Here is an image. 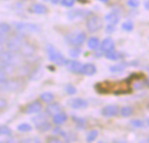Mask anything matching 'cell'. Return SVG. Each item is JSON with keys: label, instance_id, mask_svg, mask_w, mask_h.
I'll return each instance as SVG.
<instances>
[{"label": "cell", "instance_id": "ffe728a7", "mask_svg": "<svg viewBox=\"0 0 149 143\" xmlns=\"http://www.w3.org/2000/svg\"><path fill=\"white\" fill-rule=\"evenodd\" d=\"M47 120V113H39V114H36L35 116H33L32 118V121L33 123L34 124L35 126L40 125L41 123L45 122Z\"/></svg>", "mask_w": 149, "mask_h": 143}, {"label": "cell", "instance_id": "30bf717a", "mask_svg": "<svg viewBox=\"0 0 149 143\" xmlns=\"http://www.w3.org/2000/svg\"><path fill=\"white\" fill-rule=\"evenodd\" d=\"M42 109V104L39 100H34L28 104L25 108V113L27 114L39 113Z\"/></svg>", "mask_w": 149, "mask_h": 143}, {"label": "cell", "instance_id": "74e56055", "mask_svg": "<svg viewBox=\"0 0 149 143\" xmlns=\"http://www.w3.org/2000/svg\"><path fill=\"white\" fill-rule=\"evenodd\" d=\"M12 133H13V131H12V129H11L10 127H8V126H1V134L9 136V135L12 134Z\"/></svg>", "mask_w": 149, "mask_h": 143}, {"label": "cell", "instance_id": "cb8c5ba5", "mask_svg": "<svg viewBox=\"0 0 149 143\" xmlns=\"http://www.w3.org/2000/svg\"><path fill=\"white\" fill-rule=\"evenodd\" d=\"M40 99L41 101L45 102V103H50L54 100V96L52 93H49V92H46V93H42L40 95Z\"/></svg>", "mask_w": 149, "mask_h": 143}, {"label": "cell", "instance_id": "3957f363", "mask_svg": "<svg viewBox=\"0 0 149 143\" xmlns=\"http://www.w3.org/2000/svg\"><path fill=\"white\" fill-rule=\"evenodd\" d=\"M25 44L24 41V33L19 32L13 36H12L10 38L7 39L6 41V48L7 50L11 51V52H17L19 51H20L21 47L23 46V45Z\"/></svg>", "mask_w": 149, "mask_h": 143}, {"label": "cell", "instance_id": "f5cc1de1", "mask_svg": "<svg viewBox=\"0 0 149 143\" xmlns=\"http://www.w3.org/2000/svg\"><path fill=\"white\" fill-rule=\"evenodd\" d=\"M24 1H25V0H24Z\"/></svg>", "mask_w": 149, "mask_h": 143}, {"label": "cell", "instance_id": "816d5d0a", "mask_svg": "<svg viewBox=\"0 0 149 143\" xmlns=\"http://www.w3.org/2000/svg\"><path fill=\"white\" fill-rule=\"evenodd\" d=\"M148 141H149V137H148Z\"/></svg>", "mask_w": 149, "mask_h": 143}, {"label": "cell", "instance_id": "b9f144b4", "mask_svg": "<svg viewBox=\"0 0 149 143\" xmlns=\"http://www.w3.org/2000/svg\"><path fill=\"white\" fill-rule=\"evenodd\" d=\"M6 80V74L4 73V72L0 69V83H2L3 81H5Z\"/></svg>", "mask_w": 149, "mask_h": 143}, {"label": "cell", "instance_id": "d6986e66", "mask_svg": "<svg viewBox=\"0 0 149 143\" xmlns=\"http://www.w3.org/2000/svg\"><path fill=\"white\" fill-rule=\"evenodd\" d=\"M68 120V115L65 113H58L53 116V122L55 125H61Z\"/></svg>", "mask_w": 149, "mask_h": 143}, {"label": "cell", "instance_id": "8d00e7d4", "mask_svg": "<svg viewBox=\"0 0 149 143\" xmlns=\"http://www.w3.org/2000/svg\"><path fill=\"white\" fill-rule=\"evenodd\" d=\"M76 0H61V4L65 7H72L74 5Z\"/></svg>", "mask_w": 149, "mask_h": 143}, {"label": "cell", "instance_id": "6da1fadb", "mask_svg": "<svg viewBox=\"0 0 149 143\" xmlns=\"http://www.w3.org/2000/svg\"><path fill=\"white\" fill-rule=\"evenodd\" d=\"M96 89L102 94H126L132 92L131 78L125 79L121 82H102L96 85Z\"/></svg>", "mask_w": 149, "mask_h": 143}, {"label": "cell", "instance_id": "277c9868", "mask_svg": "<svg viewBox=\"0 0 149 143\" xmlns=\"http://www.w3.org/2000/svg\"><path fill=\"white\" fill-rule=\"evenodd\" d=\"M65 39L68 43L74 46H79L85 42L86 33L83 31H76L66 35Z\"/></svg>", "mask_w": 149, "mask_h": 143}, {"label": "cell", "instance_id": "f907efd6", "mask_svg": "<svg viewBox=\"0 0 149 143\" xmlns=\"http://www.w3.org/2000/svg\"><path fill=\"white\" fill-rule=\"evenodd\" d=\"M4 1H7V0H4Z\"/></svg>", "mask_w": 149, "mask_h": 143}, {"label": "cell", "instance_id": "9c48e42d", "mask_svg": "<svg viewBox=\"0 0 149 143\" xmlns=\"http://www.w3.org/2000/svg\"><path fill=\"white\" fill-rule=\"evenodd\" d=\"M19 82H17L16 80H6L2 83H0V90L5 91V92L15 91L19 88Z\"/></svg>", "mask_w": 149, "mask_h": 143}, {"label": "cell", "instance_id": "c3c4849f", "mask_svg": "<svg viewBox=\"0 0 149 143\" xmlns=\"http://www.w3.org/2000/svg\"><path fill=\"white\" fill-rule=\"evenodd\" d=\"M146 124L149 126V118H148V119H146Z\"/></svg>", "mask_w": 149, "mask_h": 143}, {"label": "cell", "instance_id": "4dcf8cb0", "mask_svg": "<svg viewBox=\"0 0 149 143\" xmlns=\"http://www.w3.org/2000/svg\"><path fill=\"white\" fill-rule=\"evenodd\" d=\"M97 135H98V132H97V130L93 129V130L90 131V132H89V133H88V135H87V138H86L87 142H92V141H94V140L97 139Z\"/></svg>", "mask_w": 149, "mask_h": 143}, {"label": "cell", "instance_id": "e575fe53", "mask_svg": "<svg viewBox=\"0 0 149 143\" xmlns=\"http://www.w3.org/2000/svg\"><path fill=\"white\" fill-rule=\"evenodd\" d=\"M65 91H66L67 94H69V95H74V94H76L77 92V88L74 87V86L70 85V84H68V85L65 87Z\"/></svg>", "mask_w": 149, "mask_h": 143}, {"label": "cell", "instance_id": "44dd1931", "mask_svg": "<svg viewBox=\"0 0 149 143\" xmlns=\"http://www.w3.org/2000/svg\"><path fill=\"white\" fill-rule=\"evenodd\" d=\"M126 67H127V63L121 62L119 64L111 65L109 69H110V71L111 72V73H120V72H123Z\"/></svg>", "mask_w": 149, "mask_h": 143}, {"label": "cell", "instance_id": "ee69618b", "mask_svg": "<svg viewBox=\"0 0 149 143\" xmlns=\"http://www.w3.org/2000/svg\"><path fill=\"white\" fill-rule=\"evenodd\" d=\"M6 36H0V45L2 44H4L6 41Z\"/></svg>", "mask_w": 149, "mask_h": 143}, {"label": "cell", "instance_id": "8992f818", "mask_svg": "<svg viewBox=\"0 0 149 143\" xmlns=\"http://www.w3.org/2000/svg\"><path fill=\"white\" fill-rule=\"evenodd\" d=\"M103 27V20L97 17L91 15L86 20V28L91 33H94L101 30Z\"/></svg>", "mask_w": 149, "mask_h": 143}, {"label": "cell", "instance_id": "60d3db41", "mask_svg": "<svg viewBox=\"0 0 149 143\" xmlns=\"http://www.w3.org/2000/svg\"><path fill=\"white\" fill-rule=\"evenodd\" d=\"M47 141H48V142H54V143H60L61 140L57 136H50V137L47 138Z\"/></svg>", "mask_w": 149, "mask_h": 143}, {"label": "cell", "instance_id": "d4e9b609", "mask_svg": "<svg viewBox=\"0 0 149 143\" xmlns=\"http://www.w3.org/2000/svg\"><path fill=\"white\" fill-rule=\"evenodd\" d=\"M120 115L122 117H125V118H127V117H130L132 113H133V108L132 107H129V106H126V107H123L120 111Z\"/></svg>", "mask_w": 149, "mask_h": 143}, {"label": "cell", "instance_id": "f1b7e54d", "mask_svg": "<svg viewBox=\"0 0 149 143\" xmlns=\"http://www.w3.org/2000/svg\"><path fill=\"white\" fill-rule=\"evenodd\" d=\"M40 132H41V133H45V132H47V131H49L50 129H51V127H52V125H51V123L50 122H48L47 120V121H45V122H43V123H41L40 125H39V126H35Z\"/></svg>", "mask_w": 149, "mask_h": 143}, {"label": "cell", "instance_id": "52a82bcc", "mask_svg": "<svg viewBox=\"0 0 149 143\" xmlns=\"http://www.w3.org/2000/svg\"><path fill=\"white\" fill-rule=\"evenodd\" d=\"M91 14V12L84 9H73L68 12V18L70 20H74L77 19H82Z\"/></svg>", "mask_w": 149, "mask_h": 143}, {"label": "cell", "instance_id": "e0dca14e", "mask_svg": "<svg viewBox=\"0 0 149 143\" xmlns=\"http://www.w3.org/2000/svg\"><path fill=\"white\" fill-rule=\"evenodd\" d=\"M104 19L108 22V24H111V25H117L120 20V17H119V13L117 11H112L111 12H109L107 15H105Z\"/></svg>", "mask_w": 149, "mask_h": 143}, {"label": "cell", "instance_id": "2e32d148", "mask_svg": "<svg viewBox=\"0 0 149 143\" xmlns=\"http://www.w3.org/2000/svg\"><path fill=\"white\" fill-rule=\"evenodd\" d=\"M29 12L33 13V14H45L47 12V8L46 6H44L43 4H33L30 6V8L28 9Z\"/></svg>", "mask_w": 149, "mask_h": 143}, {"label": "cell", "instance_id": "681fc988", "mask_svg": "<svg viewBox=\"0 0 149 143\" xmlns=\"http://www.w3.org/2000/svg\"><path fill=\"white\" fill-rule=\"evenodd\" d=\"M0 134H1V126H0Z\"/></svg>", "mask_w": 149, "mask_h": 143}, {"label": "cell", "instance_id": "5bb4252c", "mask_svg": "<svg viewBox=\"0 0 149 143\" xmlns=\"http://www.w3.org/2000/svg\"><path fill=\"white\" fill-rule=\"evenodd\" d=\"M97 73V67L95 65L87 63L83 65L82 69H81V74L85 75V76H92Z\"/></svg>", "mask_w": 149, "mask_h": 143}, {"label": "cell", "instance_id": "836d02e7", "mask_svg": "<svg viewBox=\"0 0 149 143\" xmlns=\"http://www.w3.org/2000/svg\"><path fill=\"white\" fill-rule=\"evenodd\" d=\"M130 125L132 126V127H135V128H141L144 126V122L141 120H132L130 121Z\"/></svg>", "mask_w": 149, "mask_h": 143}, {"label": "cell", "instance_id": "4fadbf2b", "mask_svg": "<svg viewBox=\"0 0 149 143\" xmlns=\"http://www.w3.org/2000/svg\"><path fill=\"white\" fill-rule=\"evenodd\" d=\"M44 75V70L43 68L40 66V65H38L36 66L35 68H33L31 73L29 74V76H28V79L30 80H39L42 78V76Z\"/></svg>", "mask_w": 149, "mask_h": 143}, {"label": "cell", "instance_id": "bcb514c9", "mask_svg": "<svg viewBox=\"0 0 149 143\" xmlns=\"http://www.w3.org/2000/svg\"><path fill=\"white\" fill-rule=\"evenodd\" d=\"M144 6L146 10H149V0H146V1L145 2L144 4Z\"/></svg>", "mask_w": 149, "mask_h": 143}, {"label": "cell", "instance_id": "7a4b0ae2", "mask_svg": "<svg viewBox=\"0 0 149 143\" xmlns=\"http://www.w3.org/2000/svg\"><path fill=\"white\" fill-rule=\"evenodd\" d=\"M46 51L47 57L51 62L57 65H65L67 63L66 58L52 45H47Z\"/></svg>", "mask_w": 149, "mask_h": 143}, {"label": "cell", "instance_id": "603a6c76", "mask_svg": "<svg viewBox=\"0 0 149 143\" xmlns=\"http://www.w3.org/2000/svg\"><path fill=\"white\" fill-rule=\"evenodd\" d=\"M100 45L99 39L96 37H91L89 38L88 42H87V45L91 50H96Z\"/></svg>", "mask_w": 149, "mask_h": 143}, {"label": "cell", "instance_id": "1f68e13d", "mask_svg": "<svg viewBox=\"0 0 149 143\" xmlns=\"http://www.w3.org/2000/svg\"><path fill=\"white\" fill-rule=\"evenodd\" d=\"M81 52H82V50H81V48H78V47H74V48H72V49H70L68 51V54L72 58H77V57H79Z\"/></svg>", "mask_w": 149, "mask_h": 143}, {"label": "cell", "instance_id": "7dc6e473", "mask_svg": "<svg viewBox=\"0 0 149 143\" xmlns=\"http://www.w3.org/2000/svg\"><path fill=\"white\" fill-rule=\"evenodd\" d=\"M98 1H100V2H103V3H107L109 0H98Z\"/></svg>", "mask_w": 149, "mask_h": 143}, {"label": "cell", "instance_id": "ab89813d", "mask_svg": "<svg viewBox=\"0 0 149 143\" xmlns=\"http://www.w3.org/2000/svg\"><path fill=\"white\" fill-rule=\"evenodd\" d=\"M116 29V25H111V24H108L106 28H105V32L106 33H112Z\"/></svg>", "mask_w": 149, "mask_h": 143}, {"label": "cell", "instance_id": "484cf974", "mask_svg": "<svg viewBox=\"0 0 149 143\" xmlns=\"http://www.w3.org/2000/svg\"><path fill=\"white\" fill-rule=\"evenodd\" d=\"M11 31V25L7 23H0V36H6Z\"/></svg>", "mask_w": 149, "mask_h": 143}, {"label": "cell", "instance_id": "7bdbcfd3", "mask_svg": "<svg viewBox=\"0 0 149 143\" xmlns=\"http://www.w3.org/2000/svg\"><path fill=\"white\" fill-rule=\"evenodd\" d=\"M6 105H7L6 100L5 99H3V98H0V108H4V107H6Z\"/></svg>", "mask_w": 149, "mask_h": 143}, {"label": "cell", "instance_id": "ac0fdd59", "mask_svg": "<svg viewBox=\"0 0 149 143\" xmlns=\"http://www.w3.org/2000/svg\"><path fill=\"white\" fill-rule=\"evenodd\" d=\"M114 41L112 40L111 38H106L103 40V42L101 43V50L104 52H109L111 51L114 50Z\"/></svg>", "mask_w": 149, "mask_h": 143}, {"label": "cell", "instance_id": "83f0119b", "mask_svg": "<svg viewBox=\"0 0 149 143\" xmlns=\"http://www.w3.org/2000/svg\"><path fill=\"white\" fill-rule=\"evenodd\" d=\"M32 129H33V126L28 123H21L17 126V130L21 133H28L32 131Z\"/></svg>", "mask_w": 149, "mask_h": 143}, {"label": "cell", "instance_id": "f546056e", "mask_svg": "<svg viewBox=\"0 0 149 143\" xmlns=\"http://www.w3.org/2000/svg\"><path fill=\"white\" fill-rule=\"evenodd\" d=\"M72 119H73V121L76 123L77 126L79 127V129H83L84 128V125L86 123L84 119H82V118H79V117H76V116H73Z\"/></svg>", "mask_w": 149, "mask_h": 143}, {"label": "cell", "instance_id": "7c38bea8", "mask_svg": "<svg viewBox=\"0 0 149 143\" xmlns=\"http://www.w3.org/2000/svg\"><path fill=\"white\" fill-rule=\"evenodd\" d=\"M65 65L67 66L68 71L72 72L74 74H80L82 66H83V65L77 60H67V63Z\"/></svg>", "mask_w": 149, "mask_h": 143}, {"label": "cell", "instance_id": "5b68a950", "mask_svg": "<svg viewBox=\"0 0 149 143\" xmlns=\"http://www.w3.org/2000/svg\"><path fill=\"white\" fill-rule=\"evenodd\" d=\"M13 26L17 32L21 33H36L40 32V28L33 23H25V22H14Z\"/></svg>", "mask_w": 149, "mask_h": 143}, {"label": "cell", "instance_id": "f35d334b", "mask_svg": "<svg viewBox=\"0 0 149 143\" xmlns=\"http://www.w3.org/2000/svg\"><path fill=\"white\" fill-rule=\"evenodd\" d=\"M126 4L128 6L132 8H137L139 6V0H128Z\"/></svg>", "mask_w": 149, "mask_h": 143}, {"label": "cell", "instance_id": "7402d4cb", "mask_svg": "<svg viewBox=\"0 0 149 143\" xmlns=\"http://www.w3.org/2000/svg\"><path fill=\"white\" fill-rule=\"evenodd\" d=\"M20 51H21V53L24 56H31L34 52V48H33V46L32 45L27 44V43L25 42V44L21 47Z\"/></svg>", "mask_w": 149, "mask_h": 143}, {"label": "cell", "instance_id": "d6a6232c", "mask_svg": "<svg viewBox=\"0 0 149 143\" xmlns=\"http://www.w3.org/2000/svg\"><path fill=\"white\" fill-rule=\"evenodd\" d=\"M122 29L125 32H132L134 28V25L132 24V21H126V22H124L121 25Z\"/></svg>", "mask_w": 149, "mask_h": 143}, {"label": "cell", "instance_id": "8fae6325", "mask_svg": "<svg viewBox=\"0 0 149 143\" xmlns=\"http://www.w3.org/2000/svg\"><path fill=\"white\" fill-rule=\"evenodd\" d=\"M89 103L87 100L82 99V98H74L70 100L69 106L73 109H84L88 107Z\"/></svg>", "mask_w": 149, "mask_h": 143}, {"label": "cell", "instance_id": "d590c367", "mask_svg": "<svg viewBox=\"0 0 149 143\" xmlns=\"http://www.w3.org/2000/svg\"><path fill=\"white\" fill-rule=\"evenodd\" d=\"M65 141H74L76 140V134L72 132H66L65 133V135L63 136Z\"/></svg>", "mask_w": 149, "mask_h": 143}, {"label": "cell", "instance_id": "9a60e30c", "mask_svg": "<svg viewBox=\"0 0 149 143\" xmlns=\"http://www.w3.org/2000/svg\"><path fill=\"white\" fill-rule=\"evenodd\" d=\"M61 107L57 102H50L46 107V113L49 116H54L56 113H60Z\"/></svg>", "mask_w": 149, "mask_h": 143}, {"label": "cell", "instance_id": "4316f807", "mask_svg": "<svg viewBox=\"0 0 149 143\" xmlns=\"http://www.w3.org/2000/svg\"><path fill=\"white\" fill-rule=\"evenodd\" d=\"M105 57L106 58H108L109 60H118L121 58V54L118 52H116V51H111L109 52H106L105 53Z\"/></svg>", "mask_w": 149, "mask_h": 143}, {"label": "cell", "instance_id": "ba28073f", "mask_svg": "<svg viewBox=\"0 0 149 143\" xmlns=\"http://www.w3.org/2000/svg\"><path fill=\"white\" fill-rule=\"evenodd\" d=\"M118 113H119V108L118 106H115V105L105 106L101 111V114L106 118L115 117L118 114Z\"/></svg>", "mask_w": 149, "mask_h": 143}, {"label": "cell", "instance_id": "f6af8a7d", "mask_svg": "<svg viewBox=\"0 0 149 143\" xmlns=\"http://www.w3.org/2000/svg\"><path fill=\"white\" fill-rule=\"evenodd\" d=\"M45 1H49V2L52 3L53 5H57V4L60 2V0H45Z\"/></svg>", "mask_w": 149, "mask_h": 143}]
</instances>
